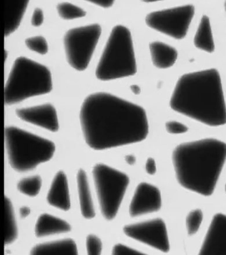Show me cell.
Instances as JSON below:
<instances>
[{
	"label": "cell",
	"mask_w": 226,
	"mask_h": 255,
	"mask_svg": "<svg viewBox=\"0 0 226 255\" xmlns=\"http://www.w3.org/2000/svg\"><path fill=\"white\" fill-rule=\"evenodd\" d=\"M80 121L86 144L97 151L141 142L149 133L144 108L109 93L86 97Z\"/></svg>",
	"instance_id": "1"
},
{
	"label": "cell",
	"mask_w": 226,
	"mask_h": 255,
	"mask_svg": "<svg viewBox=\"0 0 226 255\" xmlns=\"http://www.w3.org/2000/svg\"><path fill=\"white\" fill-rule=\"evenodd\" d=\"M170 106L177 113L210 127L225 125L226 106L217 70H204L181 77Z\"/></svg>",
	"instance_id": "2"
},
{
	"label": "cell",
	"mask_w": 226,
	"mask_h": 255,
	"mask_svg": "<svg viewBox=\"0 0 226 255\" xmlns=\"http://www.w3.org/2000/svg\"><path fill=\"white\" fill-rule=\"evenodd\" d=\"M226 160V143L214 138L183 143L172 155L181 186L204 196L213 194Z\"/></svg>",
	"instance_id": "3"
},
{
	"label": "cell",
	"mask_w": 226,
	"mask_h": 255,
	"mask_svg": "<svg viewBox=\"0 0 226 255\" xmlns=\"http://www.w3.org/2000/svg\"><path fill=\"white\" fill-rule=\"evenodd\" d=\"M5 139L10 166L17 172H27L49 161L55 152L53 142L19 128H6Z\"/></svg>",
	"instance_id": "4"
},
{
	"label": "cell",
	"mask_w": 226,
	"mask_h": 255,
	"mask_svg": "<svg viewBox=\"0 0 226 255\" xmlns=\"http://www.w3.org/2000/svg\"><path fill=\"white\" fill-rule=\"evenodd\" d=\"M52 89L51 73L46 66L25 57L16 59L5 87V103L11 106Z\"/></svg>",
	"instance_id": "5"
},
{
	"label": "cell",
	"mask_w": 226,
	"mask_h": 255,
	"mask_svg": "<svg viewBox=\"0 0 226 255\" xmlns=\"http://www.w3.org/2000/svg\"><path fill=\"white\" fill-rule=\"evenodd\" d=\"M137 71L130 31L123 26L114 27L97 66V78L109 81L134 76Z\"/></svg>",
	"instance_id": "6"
},
{
	"label": "cell",
	"mask_w": 226,
	"mask_h": 255,
	"mask_svg": "<svg viewBox=\"0 0 226 255\" xmlns=\"http://www.w3.org/2000/svg\"><path fill=\"white\" fill-rule=\"evenodd\" d=\"M92 173L101 211L111 221L116 217L130 179L126 174L103 163L96 164Z\"/></svg>",
	"instance_id": "7"
},
{
	"label": "cell",
	"mask_w": 226,
	"mask_h": 255,
	"mask_svg": "<svg viewBox=\"0 0 226 255\" xmlns=\"http://www.w3.org/2000/svg\"><path fill=\"white\" fill-rule=\"evenodd\" d=\"M100 34L101 28L97 24L75 28L66 33V57L73 68L82 71L88 67Z\"/></svg>",
	"instance_id": "8"
},
{
	"label": "cell",
	"mask_w": 226,
	"mask_h": 255,
	"mask_svg": "<svg viewBox=\"0 0 226 255\" xmlns=\"http://www.w3.org/2000/svg\"><path fill=\"white\" fill-rule=\"evenodd\" d=\"M194 15V7L188 5L149 13L146 22L149 27L176 39L187 33Z\"/></svg>",
	"instance_id": "9"
},
{
	"label": "cell",
	"mask_w": 226,
	"mask_h": 255,
	"mask_svg": "<svg viewBox=\"0 0 226 255\" xmlns=\"http://www.w3.org/2000/svg\"><path fill=\"white\" fill-rule=\"evenodd\" d=\"M124 232L130 238L163 253H168L169 250L168 232L161 219L126 226Z\"/></svg>",
	"instance_id": "10"
},
{
	"label": "cell",
	"mask_w": 226,
	"mask_h": 255,
	"mask_svg": "<svg viewBox=\"0 0 226 255\" xmlns=\"http://www.w3.org/2000/svg\"><path fill=\"white\" fill-rule=\"evenodd\" d=\"M161 207V196L158 188L152 184L142 183L135 190L130 213L132 217H137L158 211Z\"/></svg>",
	"instance_id": "11"
},
{
	"label": "cell",
	"mask_w": 226,
	"mask_h": 255,
	"mask_svg": "<svg viewBox=\"0 0 226 255\" xmlns=\"http://www.w3.org/2000/svg\"><path fill=\"white\" fill-rule=\"evenodd\" d=\"M21 120L38 127L56 132L59 129L57 111L50 104L25 108H21L16 112Z\"/></svg>",
	"instance_id": "12"
},
{
	"label": "cell",
	"mask_w": 226,
	"mask_h": 255,
	"mask_svg": "<svg viewBox=\"0 0 226 255\" xmlns=\"http://www.w3.org/2000/svg\"><path fill=\"white\" fill-rule=\"evenodd\" d=\"M199 254L226 255V215L214 216Z\"/></svg>",
	"instance_id": "13"
},
{
	"label": "cell",
	"mask_w": 226,
	"mask_h": 255,
	"mask_svg": "<svg viewBox=\"0 0 226 255\" xmlns=\"http://www.w3.org/2000/svg\"><path fill=\"white\" fill-rule=\"evenodd\" d=\"M48 203L53 207L67 211L71 208L68 178L63 171L56 174L47 195Z\"/></svg>",
	"instance_id": "14"
},
{
	"label": "cell",
	"mask_w": 226,
	"mask_h": 255,
	"mask_svg": "<svg viewBox=\"0 0 226 255\" xmlns=\"http://www.w3.org/2000/svg\"><path fill=\"white\" fill-rule=\"evenodd\" d=\"M71 227L68 222L49 214L40 216L36 223L35 233L38 237H44L71 231Z\"/></svg>",
	"instance_id": "15"
},
{
	"label": "cell",
	"mask_w": 226,
	"mask_h": 255,
	"mask_svg": "<svg viewBox=\"0 0 226 255\" xmlns=\"http://www.w3.org/2000/svg\"><path fill=\"white\" fill-rule=\"evenodd\" d=\"M153 64L159 69L171 67L177 60V52L175 48L161 42H152L150 44Z\"/></svg>",
	"instance_id": "16"
},
{
	"label": "cell",
	"mask_w": 226,
	"mask_h": 255,
	"mask_svg": "<svg viewBox=\"0 0 226 255\" xmlns=\"http://www.w3.org/2000/svg\"><path fill=\"white\" fill-rule=\"evenodd\" d=\"M76 183H77L81 214L86 219H92L95 217V209H94L91 194H90L88 177L84 170H78L76 174Z\"/></svg>",
	"instance_id": "17"
},
{
	"label": "cell",
	"mask_w": 226,
	"mask_h": 255,
	"mask_svg": "<svg viewBox=\"0 0 226 255\" xmlns=\"http://www.w3.org/2000/svg\"><path fill=\"white\" fill-rule=\"evenodd\" d=\"M28 1H6L4 2L5 34H9L18 27L27 8Z\"/></svg>",
	"instance_id": "18"
},
{
	"label": "cell",
	"mask_w": 226,
	"mask_h": 255,
	"mask_svg": "<svg viewBox=\"0 0 226 255\" xmlns=\"http://www.w3.org/2000/svg\"><path fill=\"white\" fill-rule=\"evenodd\" d=\"M77 253V247L72 239L39 244L31 251L32 255H76Z\"/></svg>",
	"instance_id": "19"
},
{
	"label": "cell",
	"mask_w": 226,
	"mask_h": 255,
	"mask_svg": "<svg viewBox=\"0 0 226 255\" xmlns=\"http://www.w3.org/2000/svg\"><path fill=\"white\" fill-rule=\"evenodd\" d=\"M194 44L198 48L208 52L214 51L215 45L212 36L210 19L204 16L201 20L194 37Z\"/></svg>",
	"instance_id": "20"
},
{
	"label": "cell",
	"mask_w": 226,
	"mask_h": 255,
	"mask_svg": "<svg viewBox=\"0 0 226 255\" xmlns=\"http://www.w3.org/2000/svg\"><path fill=\"white\" fill-rule=\"evenodd\" d=\"M5 244L6 245L12 244L17 236V229L11 201L8 198L5 197Z\"/></svg>",
	"instance_id": "21"
},
{
	"label": "cell",
	"mask_w": 226,
	"mask_h": 255,
	"mask_svg": "<svg viewBox=\"0 0 226 255\" xmlns=\"http://www.w3.org/2000/svg\"><path fill=\"white\" fill-rule=\"evenodd\" d=\"M42 186L41 178L33 176L24 178L17 184V190L27 196L33 197L39 193Z\"/></svg>",
	"instance_id": "22"
},
{
	"label": "cell",
	"mask_w": 226,
	"mask_h": 255,
	"mask_svg": "<svg viewBox=\"0 0 226 255\" xmlns=\"http://www.w3.org/2000/svg\"><path fill=\"white\" fill-rule=\"evenodd\" d=\"M57 8L59 15L66 20L79 18L86 15L85 10L70 3H59Z\"/></svg>",
	"instance_id": "23"
},
{
	"label": "cell",
	"mask_w": 226,
	"mask_h": 255,
	"mask_svg": "<svg viewBox=\"0 0 226 255\" xmlns=\"http://www.w3.org/2000/svg\"><path fill=\"white\" fill-rule=\"evenodd\" d=\"M203 212L199 209L191 211L187 216L186 228L188 234L193 235L196 234L203 221Z\"/></svg>",
	"instance_id": "24"
},
{
	"label": "cell",
	"mask_w": 226,
	"mask_h": 255,
	"mask_svg": "<svg viewBox=\"0 0 226 255\" xmlns=\"http://www.w3.org/2000/svg\"><path fill=\"white\" fill-rule=\"evenodd\" d=\"M27 47L40 54H45L48 50L46 40L43 37L36 36L27 38L26 40Z\"/></svg>",
	"instance_id": "25"
},
{
	"label": "cell",
	"mask_w": 226,
	"mask_h": 255,
	"mask_svg": "<svg viewBox=\"0 0 226 255\" xmlns=\"http://www.w3.org/2000/svg\"><path fill=\"white\" fill-rule=\"evenodd\" d=\"M86 250L88 255H99L102 252V244L100 240L95 235H89L86 238Z\"/></svg>",
	"instance_id": "26"
},
{
	"label": "cell",
	"mask_w": 226,
	"mask_h": 255,
	"mask_svg": "<svg viewBox=\"0 0 226 255\" xmlns=\"http://www.w3.org/2000/svg\"><path fill=\"white\" fill-rule=\"evenodd\" d=\"M166 128L169 133L173 134L184 133L188 130L186 126L176 121L167 122Z\"/></svg>",
	"instance_id": "27"
},
{
	"label": "cell",
	"mask_w": 226,
	"mask_h": 255,
	"mask_svg": "<svg viewBox=\"0 0 226 255\" xmlns=\"http://www.w3.org/2000/svg\"><path fill=\"white\" fill-rule=\"evenodd\" d=\"M112 253L113 255H137L143 254L137 250L120 244H117V245L114 247Z\"/></svg>",
	"instance_id": "28"
},
{
	"label": "cell",
	"mask_w": 226,
	"mask_h": 255,
	"mask_svg": "<svg viewBox=\"0 0 226 255\" xmlns=\"http://www.w3.org/2000/svg\"><path fill=\"white\" fill-rule=\"evenodd\" d=\"M44 21V14L42 10L40 8L35 9L33 13L31 23L34 26H39L41 25Z\"/></svg>",
	"instance_id": "29"
},
{
	"label": "cell",
	"mask_w": 226,
	"mask_h": 255,
	"mask_svg": "<svg viewBox=\"0 0 226 255\" xmlns=\"http://www.w3.org/2000/svg\"><path fill=\"white\" fill-rule=\"evenodd\" d=\"M146 172L151 175L154 174L156 172V165L154 159L150 158L146 163Z\"/></svg>",
	"instance_id": "30"
},
{
	"label": "cell",
	"mask_w": 226,
	"mask_h": 255,
	"mask_svg": "<svg viewBox=\"0 0 226 255\" xmlns=\"http://www.w3.org/2000/svg\"><path fill=\"white\" fill-rule=\"evenodd\" d=\"M91 2L100 6L104 7V8H109L113 4V1H92Z\"/></svg>",
	"instance_id": "31"
},
{
	"label": "cell",
	"mask_w": 226,
	"mask_h": 255,
	"mask_svg": "<svg viewBox=\"0 0 226 255\" xmlns=\"http://www.w3.org/2000/svg\"><path fill=\"white\" fill-rule=\"evenodd\" d=\"M30 209L28 207H25L20 209V216H22L23 218L27 217V216L30 214Z\"/></svg>",
	"instance_id": "32"
},
{
	"label": "cell",
	"mask_w": 226,
	"mask_h": 255,
	"mask_svg": "<svg viewBox=\"0 0 226 255\" xmlns=\"http://www.w3.org/2000/svg\"><path fill=\"white\" fill-rule=\"evenodd\" d=\"M225 9H226V2L225 3Z\"/></svg>",
	"instance_id": "33"
},
{
	"label": "cell",
	"mask_w": 226,
	"mask_h": 255,
	"mask_svg": "<svg viewBox=\"0 0 226 255\" xmlns=\"http://www.w3.org/2000/svg\"><path fill=\"white\" fill-rule=\"evenodd\" d=\"M225 191H226V186H225Z\"/></svg>",
	"instance_id": "34"
}]
</instances>
